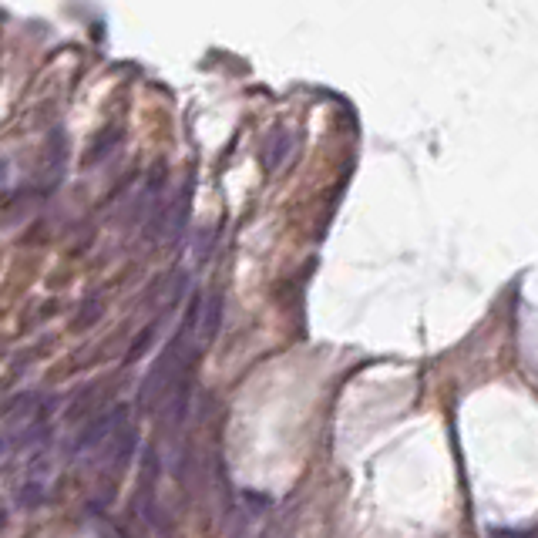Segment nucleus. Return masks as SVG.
Masks as SVG:
<instances>
[{
	"label": "nucleus",
	"instance_id": "f257e3e1",
	"mask_svg": "<svg viewBox=\"0 0 538 538\" xmlns=\"http://www.w3.org/2000/svg\"><path fill=\"white\" fill-rule=\"evenodd\" d=\"M155 488H159V454L148 451L145 458V475L138 481V495H135V508L142 512L145 518L155 515Z\"/></svg>",
	"mask_w": 538,
	"mask_h": 538
},
{
	"label": "nucleus",
	"instance_id": "f03ea898",
	"mask_svg": "<svg viewBox=\"0 0 538 538\" xmlns=\"http://www.w3.org/2000/svg\"><path fill=\"white\" fill-rule=\"evenodd\" d=\"M293 152V135L290 132H273L266 152V169H280V162Z\"/></svg>",
	"mask_w": 538,
	"mask_h": 538
},
{
	"label": "nucleus",
	"instance_id": "7ed1b4c3",
	"mask_svg": "<svg viewBox=\"0 0 538 538\" xmlns=\"http://www.w3.org/2000/svg\"><path fill=\"white\" fill-rule=\"evenodd\" d=\"M155 330H159V323H148V327L142 330V337H138L135 343H132V350H128V364L132 360H138L148 350V343H152V337H155Z\"/></svg>",
	"mask_w": 538,
	"mask_h": 538
},
{
	"label": "nucleus",
	"instance_id": "20e7f679",
	"mask_svg": "<svg viewBox=\"0 0 538 538\" xmlns=\"http://www.w3.org/2000/svg\"><path fill=\"white\" fill-rule=\"evenodd\" d=\"M488 538H535L532 528H495Z\"/></svg>",
	"mask_w": 538,
	"mask_h": 538
},
{
	"label": "nucleus",
	"instance_id": "39448f33",
	"mask_svg": "<svg viewBox=\"0 0 538 538\" xmlns=\"http://www.w3.org/2000/svg\"><path fill=\"white\" fill-rule=\"evenodd\" d=\"M7 175H11V162L0 159V189H4V185H7Z\"/></svg>",
	"mask_w": 538,
	"mask_h": 538
},
{
	"label": "nucleus",
	"instance_id": "423d86ee",
	"mask_svg": "<svg viewBox=\"0 0 538 538\" xmlns=\"http://www.w3.org/2000/svg\"><path fill=\"white\" fill-rule=\"evenodd\" d=\"M266 538H273V535H266Z\"/></svg>",
	"mask_w": 538,
	"mask_h": 538
}]
</instances>
